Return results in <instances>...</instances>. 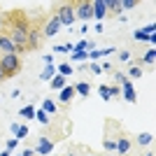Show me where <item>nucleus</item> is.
<instances>
[{
  "label": "nucleus",
  "mask_w": 156,
  "mask_h": 156,
  "mask_svg": "<svg viewBox=\"0 0 156 156\" xmlns=\"http://www.w3.org/2000/svg\"><path fill=\"white\" fill-rule=\"evenodd\" d=\"M28 30H30V26H28V21L21 16V21L16 26H12L9 35H7V37L12 40V44L16 47V56L23 54V51H28Z\"/></svg>",
  "instance_id": "obj_1"
},
{
  "label": "nucleus",
  "mask_w": 156,
  "mask_h": 156,
  "mask_svg": "<svg viewBox=\"0 0 156 156\" xmlns=\"http://www.w3.org/2000/svg\"><path fill=\"white\" fill-rule=\"evenodd\" d=\"M0 68L5 72V77H14L21 70V58L16 54H5V56H0Z\"/></svg>",
  "instance_id": "obj_2"
},
{
  "label": "nucleus",
  "mask_w": 156,
  "mask_h": 156,
  "mask_svg": "<svg viewBox=\"0 0 156 156\" xmlns=\"http://www.w3.org/2000/svg\"><path fill=\"white\" fill-rule=\"evenodd\" d=\"M56 16H58L61 26H65L68 30L72 33V23H75V5H72V2H63V5L58 7Z\"/></svg>",
  "instance_id": "obj_3"
},
{
  "label": "nucleus",
  "mask_w": 156,
  "mask_h": 156,
  "mask_svg": "<svg viewBox=\"0 0 156 156\" xmlns=\"http://www.w3.org/2000/svg\"><path fill=\"white\" fill-rule=\"evenodd\" d=\"M114 79H117L119 84H121V96H124L126 103H135V89H133V82L126 77L124 72H114Z\"/></svg>",
  "instance_id": "obj_4"
},
{
  "label": "nucleus",
  "mask_w": 156,
  "mask_h": 156,
  "mask_svg": "<svg viewBox=\"0 0 156 156\" xmlns=\"http://www.w3.org/2000/svg\"><path fill=\"white\" fill-rule=\"evenodd\" d=\"M54 144H56V140L44 135V137H40V140H37V144H35V149H33V151L40 154V156H49L54 151Z\"/></svg>",
  "instance_id": "obj_5"
},
{
  "label": "nucleus",
  "mask_w": 156,
  "mask_h": 156,
  "mask_svg": "<svg viewBox=\"0 0 156 156\" xmlns=\"http://www.w3.org/2000/svg\"><path fill=\"white\" fill-rule=\"evenodd\" d=\"M75 19H82L84 23L93 19V9H91V2H77L75 5Z\"/></svg>",
  "instance_id": "obj_6"
},
{
  "label": "nucleus",
  "mask_w": 156,
  "mask_h": 156,
  "mask_svg": "<svg viewBox=\"0 0 156 156\" xmlns=\"http://www.w3.org/2000/svg\"><path fill=\"white\" fill-rule=\"evenodd\" d=\"M58 30H61V21H58V16L54 14L51 19H49L44 26H42V35H44V37H54Z\"/></svg>",
  "instance_id": "obj_7"
},
{
  "label": "nucleus",
  "mask_w": 156,
  "mask_h": 156,
  "mask_svg": "<svg viewBox=\"0 0 156 156\" xmlns=\"http://www.w3.org/2000/svg\"><path fill=\"white\" fill-rule=\"evenodd\" d=\"M91 9H93V19H98V23H103V19L107 16L105 0H93V2H91Z\"/></svg>",
  "instance_id": "obj_8"
},
{
  "label": "nucleus",
  "mask_w": 156,
  "mask_h": 156,
  "mask_svg": "<svg viewBox=\"0 0 156 156\" xmlns=\"http://www.w3.org/2000/svg\"><path fill=\"white\" fill-rule=\"evenodd\" d=\"M40 37H42V28L33 26L30 30H28V49H37L40 47Z\"/></svg>",
  "instance_id": "obj_9"
},
{
  "label": "nucleus",
  "mask_w": 156,
  "mask_h": 156,
  "mask_svg": "<svg viewBox=\"0 0 156 156\" xmlns=\"http://www.w3.org/2000/svg\"><path fill=\"white\" fill-rule=\"evenodd\" d=\"M0 51H2V56L5 54H16V47L12 44V40L7 35H2V33H0Z\"/></svg>",
  "instance_id": "obj_10"
},
{
  "label": "nucleus",
  "mask_w": 156,
  "mask_h": 156,
  "mask_svg": "<svg viewBox=\"0 0 156 156\" xmlns=\"http://www.w3.org/2000/svg\"><path fill=\"white\" fill-rule=\"evenodd\" d=\"M93 47H96V42H93V40H79L77 44H72V54H82V51H91Z\"/></svg>",
  "instance_id": "obj_11"
},
{
  "label": "nucleus",
  "mask_w": 156,
  "mask_h": 156,
  "mask_svg": "<svg viewBox=\"0 0 156 156\" xmlns=\"http://www.w3.org/2000/svg\"><path fill=\"white\" fill-rule=\"evenodd\" d=\"M77 96L75 93V89H72V84H68L65 89H61L58 91V103H72V98Z\"/></svg>",
  "instance_id": "obj_12"
},
{
  "label": "nucleus",
  "mask_w": 156,
  "mask_h": 156,
  "mask_svg": "<svg viewBox=\"0 0 156 156\" xmlns=\"http://www.w3.org/2000/svg\"><path fill=\"white\" fill-rule=\"evenodd\" d=\"M72 89H75V93L82 96V98L91 96V84H89V82H77V84H72Z\"/></svg>",
  "instance_id": "obj_13"
},
{
  "label": "nucleus",
  "mask_w": 156,
  "mask_h": 156,
  "mask_svg": "<svg viewBox=\"0 0 156 156\" xmlns=\"http://www.w3.org/2000/svg\"><path fill=\"white\" fill-rule=\"evenodd\" d=\"M42 112H47L49 117H56V114H58V105L54 103L51 98H44V100H42Z\"/></svg>",
  "instance_id": "obj_14"
},
{
  "label": "nucleus",
  "mask_w": 156,
  "mask_h": 156,
  "mask_svg": "<svg viewBox=\"0 0 156 156\" xmlns=\"http://www.w3.org/2000/svg\"><path fill=\"white\" fill-rule=\"evenodd\" d=\"M117 151H119L121 156H126V154L130 151V140H128L126 135H119V137H117Z\"/></svg>",
  "instance_id": "obj_15"
},
{
  "label": "nucleus",
  "mask_w": 156,
  "mask_h": 156,
  "mask_svg": "<svg viewBox=\"0 0 156 156\" xmlns=\"http://www.w3.org/2000/svg\"><path fill=\"white\" fill-rule=\"evenodd\" d=\"M49 86H51L54 91H61V89H65V86H68V79L61 77V75H54V77L49 79Z\"/></svg>",
  "instance_id": "obj_16"
},
{
  "label": "nucleus",
  "mask_w": 156,
  "mask_h": 156,
  "mask_svg": "<svg viewBox=\"0 0 156 156\" xmlns=\"http://www.w3.org/2000/svg\"><path fill=\"white\" fill-rule=\"evenodd\" d=\"M72 72H75V68H72V63H58L56 65V75H61V77H70Z\"/></svg>",
  "instance_id": "obj_17"
},
{
  "label": "nucleus",
  "mask_w": 156,
  "mask_h": 156,
  "mask_svg": "<svg viewBox=\"0 0 156 156\" xmlns=\"http://www.w3.org/2000/svg\"><path fill=\"white\" fill-rule=\"evenodd\" d=\"M105 7H107V12L112 14H124V9H121V0H105Z\"/></svg>",
  "instance_id": "obj_18"
},
{
  "label": "nucleus",
  "mask_w": 156,
  "mask_h": 156,
  "mask_svg": "<svg viewBox=\"0 0 156 156\" xmlns=\"http://www.w3.org/2000/svg\"><path fill=\"white\" fill-rule=\"evenodd\" d=\"M19 117L21 119H28V121H30V119H35V105H26V107H21L19 110Z\"/></svg>",
  "instance_id": "obj_19"
},
{
  "label": "nucleus",
  "mask_w": 156,
  "mask_h": 156,
  "mask_svg": "<svg viewBox=\"0 0 156 156\" xmlns=\"http://www.w3.org/2000/svg\"><path fill=\"white\" fill-rule=\"evenodd\" d=\"M54 75H56V65L51 63V65H47L44 70L40 72V79H42V82H49V79L54 77Z\"/></svg>",
  "instance_id": "obj_20"
},
{
  "label": "nucleus",
  "mask_w": 156,
  "mask_h": 156,
  "mask_svg": "<svg viewBox=\"0 0 156 156\" xmlns=\"http://www.w3.org/2000/svg\"><path fill=\"white\" fill-rule=\"evenodd\" d=\"M35 119H37L42 126H49V124H51V117H49L47 112H42V110H35Z\"/></svg>",
  "instance_id": "obj_21"
},
{
  "label": "nucleus",
  "mask_w": 156,
  "mask_h": 156,
  "mask_svg": "<svg viewBox=\"0 0 156 156\" xmlns=\"http://www.w3.org/2000/svg\"><path fill=\"white\" fill-rule=\"evenodd\" d=\"M142 63H147V65H154L156 63V49H147V51H144Z\"/></svg>",
  "instance_id": "obj_22"
},
{
  "label": "nucleus",
  "mask_w": 156,
  "mask_h": 156,
  "mask_svg": "<svg viewBox=\"0 0 156 156\" xmlns=\"http://www.w3.org/2000/svg\"><path fill=\"white\" fill-rule=\"evenodd\" d=\"M98 93H100V98H103L105 103H110V100H112V93H110V86H107V84L98 86Z\"/></svg>",
  "instance_id": "obj_23"
},
{
  "label": "nucleus",
  "mask_w": 156,
  "mask_h": 156,
  "mask_svg": "<svg viewBox=\"0 0 156 156\" xmlns=\"http://www.w3.org/2000/svg\"><path fill=\"white\" fill-rule=\"evenodd\" d=\"M151 140H154V135H151V133H140V135H137V144H140V147L151 144Z\"/></svg>",
  "instance_id": "obj_24"
},
{
  "label": "nucleus",
  "mask_w": 156,
  "mask_h": 156,
  "mask_svg": "<svg viewBox=\"0 0 156 156\" xmlns=\"http://www.w3.org/2000/svg\"><path fill=\"white\" fill-rule=\"evenodd\" d=\"M133 40H135V42H147V40H149V35H147L142 28H137V30H133Z\"/></svg>",
  "instance_id": "obj_25"
},
{
  "label": "nucleus",
  "mask_w": 156,
  "mask_h": 156,
  "mask_svg": "<svg viewBox=\"0 0 156 156\" xmlns=\"http://www.w3.org/2000/svg\"><path fill=\"white\" fill-rule=\"evenodd\" d=\"M54 54H72V44H70V42H65V44L54 47Z\"/></svg>",
  "instance_id": "obj_26"
},
{
  "label": "nucleus",
  "mask_w": 156,
  "mask_h": 156,
  "mask_svg": "<svg viewBox=\"0 0 156 156\" xmlns=\"http://www.w3.org/2000/svg\"><path fill=\"white\" fill-rule=\"evenodd\" d=\"M28 135V126H23V124H19V128H16V133H14V137H16V140H23V137Z\"/></svg>",
  "instance_id": "obj_27"
},
{
  "label": "nucleus",
  "mask_w": 156,
  "mask_h": 156,
  "mask_svg": "<svg viewBox=\"0 0 156 156\" xmlns=\"http://www.w3.org/2000/svg\"><path fill=\"white\" fill-rule=\"evenodd\" d=\"M79 61H89V51H82V54H72V63H79Z\"/></svg>",
  "instance_id": "obj_28"
},
{
  "label": "nucleus",
  "mask_w": 156,
  "mask_h": 156,
  "mask_svg": "<svg viewBox=\"0 0 156 156\" xmlns=\"http://www.w3.org/2000/svg\"><path fill=\"white\" fill-rule=\"evenodd\" d=\"M128 75H130V77H133V79L142 77V68H137V65H133V68H130V70H128Z\"/></svg>",
  "instance_id": "obj_29"
},
{
  "label": "nucleus",
  "mask_w": 156,
  "mask_h": 156,
  "mask_svg": "<svg viewBox=\"0 0 156 156\" xmlns=\"http://www.w3.org/2000/svg\"><path fill=\"white\" fill-rule=\"evenodd\" d=\"M103 147H105L107 151H114V149H117V140H110V137H107V140L103 142Z\"/></svg>",
  "instance_id": "obj_30"
},
{
  "label": "nucleus",
  "mask_w": 156,
  "mask_h": 156,
  "mask_svg": "<svg viewBox=\"0 0 156 156\" xmlns=\"http://www.w3.org/2000/svg\"><path fill=\"white\" fill-rule=\"evenodd\" d=\"M137 5V0H121V9H133Z\"/></svg>",
  "instance_id": "obj_31"
},
{
  "label": "nucleus",
  "mask_w": 156,
  "mask_h": 156,
  "mask_svg": "<svg viewBox=\"0 0 156 156\" xmlns=\"http://www.w3.org/2000/svg\"><path fill=\"white\" fill-rule=\"evenodd\" d=\"M16 144H19V140H16V137H12V140H7L5 149H7V151H14V149H16Z\"/></svg>",
  "instance_id": "obj_32"
},
{
  "label": "nucleus",
  "mask_w": 156,
  "mask_h": 156,
  "mask_svg": "<svg viewBox=\"0 0 156 156\" xmlns=\"http://www.w3.org/2000/svg\"><path fill=\"white\" fill-rule=\"evenodd\" d=\"M112 54H117V47H105V49H100V56H112Z\"/></svg>",
  "instance_id": "obj_33"
},
{
  "label": "nucleus",
  "mask_w": 156,
  "mask_h": 156,
  "mask_svg": "<svg viewBox=\"0 0 156 156\" xmlns=\"http://www.w3.org/2000/svg\"><path fill=\"white\" fill-rule=\"evenodd\" d=\"M142 30L147 33V35H154V30H156V23H154V21H151V23H147V26H144Z\"/></svg>",
  "instance_id": "obj_34"
},
{
  "label": "nucleus",
  "mask_w": 156,
  "mask_h": 156,
  "mask_svg": "<svg viewBox=\"0 0 156 156\" xmlns=\"http://www.w3.org/2000/svg\"><path fill=\"white\" fill-rule=\"evenodd\" d=\"M100 65V72H112V63L110 61H105V63H98Z\"/></svg>",
  "instance_id": "obj_35"
},
{
  "label": "nucleus",
  "mask_w": 156,
  "mask_h": 156,
  "mask_svg": "<svg viewBox=\"0 0 156 156\" xmlns=\"http://www.w3.org/2000/svg\"><path fill=\"white\" fill-rule=\"evenodd\" d=\"M119 61H121V63H126V61H130V51H119Z\"/></svg>",
  "instance_id": "obj_36"
},
{
  "label": "nucleus",
  "mask_w": 156,
  "mask_h": 156,
  "mask_svg": "<svg viewBox=\"0 0 156 156\" xmlns=\"http://www.w3.org/2000/svg\"><path fill=\"white\" fill-rule=\"evenodd\" d=\"M42 61H44L47 65H51V63H54V56H51V54H44V56H42Z\"/></svg>",
  "instance_id": "obj_37"
},
{
  "label": "nucleus",
  "mask_w": 156,
  "mask_h": 156,
  "mask_svg": "<svg viewBox=\"0 0 156 156\" xmlns=\"http://www.w3.org/2000/svg\"><path fill=\"white\" fill-rule=\"evenodd\" d=\"M110 93H112V98H117L119 93H121V89H119V86H110Z\"/></svg>",
  "instance_id": "obj_38"
},
{
  "label": "nucleus",
  "mask_w": 156,
  "mask_h": 156,
  "mask_svg": "<svg viewBox=\"0 0 156 156\" xmlns=\"http://www.w3.org/2000/svg\"><path fill=\"white\" fill-rule=\"evenodd\" d=\"M89 68H91V72H93V75H100V65H98V63H91Z\"/></svg>",
  "instance_id": "obj_39"
},
{
  "label": "nucleus",
  "mask_w": 156,
  "mask_h": 156,
  "mask_svg": "<svg viewBox=\"0 0 156 156\" xmlns=\"http://www.w3.org/2000/svg\"><path fill=\"white\" fill-rule=\"evenodd\" d=\"M93 30H96V33H103L105 26H103V23H96V26H93Z\"/></svg>",
  "instance_id": "obj_40"
},
{
  "label": "nucleus",
  "mask_w": 156,
  "mask_h": 156,
  "mask_svg": "<svg viewBox=\"0 0 156 156\" xmlns=\"http://www.w3.org/2000/svg\"><path fill=\"white\" fill-rule=\"evenodd\" d=\"M33 154H35V151H33V149H26V151H23V154H21V156H33Z\"/></svg>",
  "instance_id": "obj_41"
},
{
  "label": "nucleus",
  "mask_w": 156,
  "mask_h": 156,
  "mask_svg": "<svg viewBox=\"0 0 156 156\" xmlns=\"http://www.w3.org/2000/svg\"><path fill=\"white\" fill-rule=\"evenodd\" d=\"M2 79H7V77H5V72H2V68H0V82H2Z\"/></svg>",
  "instance_id": "obj_42"
},
{
  "label": "nucleus",
  "mask_w": 156,
  "mask_h": 156,
  "mask_svg": "<svg viewBox=\"0 0 156 156\" xmlns=\"http://www.w3.org/2000/svg\"><path fill=\"white\" fill-rule=\"evenodd\" d=\"M9 154H12V151H7V149H5V151H2V154H0V156H9Z\"/></svg>",
  "instance_id": "obj_43"
},
{
  "label": "nucleus",
  "mask_w": 156,
  "mask_h": 156,
  "mask_svg": "<svg viewBox=\"0 0 156 156\" xmlns=\"http://www.w3.org/2000/svg\"><path fill=\"white\" fill-rule=\"evenodd\" d=\"M147 156H154V151H147Z\"/></svg>",
  "instance_id": "obj_44"
},
{
  "label": "nucleus",
  "mask_w": 156,
  "mask_h": 156,
  "mask_svg": "<svg viewBox=\"0 0 156 156\" xmlns=\"http://www.w3.org/2000/svg\"><path fill=\"white\" fill-rule=\"evenodd\" d=\"M68 156H75V151H70V154H68Z\"/></svg>",
  "instance_id": "obj_45"
},
{
  "label": "nucleus",
  "mask_w": 156,
  "mask_h": 156,
  "mask_svg": "<svg viewBox=\"0 0 156 156\" xmlns=\"http://www.w3.org/2000/svg\"><path fill=\"white\" fill-rule=\"evenodd\" d=\"M0 103H2V96H0Z\"/></svg>",
  "instance_id": "obj_46"
},
{
  "label": "nucleus",
  "mask_w": 156,
  "mask_h": 156,
  "mask_svg": "<svg viewBox=\"0 0 156 156\" xmlns=\"http://www.w3.org/2000/svg\"><path fill=\"white\" fill-rule=\"evenodd\" d=\"M126 156H128V154H126Z\"/></svg>",
  "instance_id": "obj_47"
},
{
  "label": "nucleus",
  "mask_w": 156,
  "mask_h": 156,
  "mask_svg": "<svg viewBox=\"0 0 156 156\" xmlns=\"http://www.w3.org/2000/svg\"><path fill=\"white\" fill-rule=\"evenodd\" d=\"M91 156H93V154H91Z\"/></svg>",
  "instance_id": "obj_48"
}]
</instances>
